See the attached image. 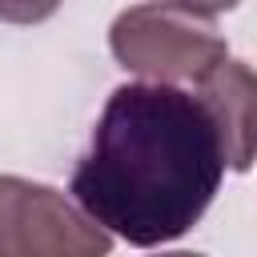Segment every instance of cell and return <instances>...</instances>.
<instances>
[{
  "label": "cell",
  "mask_w": 257,
  "mask_h": 257,
  "mask_svg": "<svg viewBox=\"0 0 257 257\" xmlns=\"http://www.w3.org/2000/svg\"><path fill=\"white\" fill-rule=\"evenodd\" d=\"M221 177V141L201 100L141 80L104 100L68 193L108 237L157 249L205 217Z\"/></svg>",
  "instance_id": "obj_1"
},
{
  "label": "cell",
  "mask_w": 257,
  "mask_h": 257,
  "mask_svg": "<svg viewBox=\"0 0 257 257\" xmlns=\"http://www.w3.org/2000/svg\"><path fill=\"white\" fill-rule=\"evenodd\" d=\"M108 48L120 68L145 76V84H201L229 44L221 32V12L189 4H133L108 28Z\"/></svg>",
  "instance_id": "obj_2"
},
{
  "label": "cell",
  "mask_w": 257,
  "mask_h": 257,
  "mask_svg": "<svg viewBox=\"0 0 257 257\" xmlns=\"http://www.w3.org/2000/svg\"><path fill=\"white\" fill-rule=\"evenodd\" d=\"M112 237L60 189L0 177V257H108Z\"/></svg>",
  "instance_id": "obj_3"
},
{
  "label": "cell",
  "mask_w": 257,
  "mask_h": 257,
  "mask_svg": "<svg viewBox=\"0 0 257 257\" xmlns=\"http://www.w3.org/2000/svg\"><path fill=\"white\" fill-rule=\"evenodd\" d=\"M197 88V100L217 128L225 165L233 173H249L257 161V72L245 60H221Z\"/></svg>",
  "instance_id": "obj_4"
},
{
  "label": "cell",
  "mask_w": 257,
  "mask_h": 257,
  "mask_svg": "<svg viewBox=\"0 0 257 257\" xmlns=\"http://www.w3.org/2000/svg\"><path fill=\"white\" fill-rule=\"evenodd\" d=\"M161 257H205V253H185V249H177V253H161Z\"/></svg>",
  "instance_id": "obj_5"
}]
</instances>
